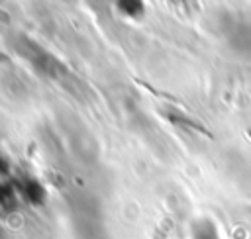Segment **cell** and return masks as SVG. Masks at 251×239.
<instances>
[{"label":"cell","mask_w":251,"mask_h":239,"mask_svg":"<svg viewBox=\"0 0 251 239\" xmlns=\"http://www.w3.org/2000/svg\"><path fill=\"white\" fill-rule=\"evenodd\" d=\"M194 239H218L216 227L210 221H200L198 225H194Z\"/></svg>","instance_id":"obj_1"}]
</instances>
